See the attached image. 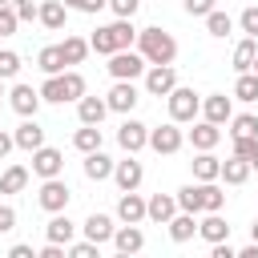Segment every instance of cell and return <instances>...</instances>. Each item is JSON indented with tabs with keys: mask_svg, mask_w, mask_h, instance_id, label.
Returning a JSON list of instances; mask_svg holds the SVG:
<instances>
[{
	"mask_svg": "<svg viewBox=\"0 0 258 258\" xmlns=\"http://www.w3.org/2000/svg\"><path fill=\"white\" fill-rule=\"evenodd\" d=\"M133 40H137L133 20L117 16L113 24H105V28H97V32L89 36V48H93V52H101V56H113V52H121V48H133Z\"/></svg>",
	"mask_w": 258,
	"mask_h": 258,
	"instance_id": "6da1fadb",
	"label": "cell"
},
{
	"mask_svg": "<svg viewBox=\"0 0 258 258\" xmlns=\"http://www.w3.org/2000/svg\"><path fill=\"white\" fill-rule=\"evenodd\" d=\"M137 52L149 60V64H173V56H177V40L165 32V28H141L137 32Z\"/></svg>",
	"mask_w": 258,
	"mask_h": 258,
	"instance_id": "7a4b0ae2",
	"label": "cell"
},
{
	"mask_svg": "<svg viewBox=\"0 0 258 258\" xmlns=\"http://www.w3.org/2000/svg\"><path fill=\"white\" fill-rule=\"evenodd\" d=\"M165 101H169V121H177V125H185V121H194L202 113V97L194 89H185V85H177Z\"/></svg>",
	"mask_w": 258,
	"mask_h": 258,
	"instance_id": "3957f363",
	"label": "cell"
},
{
	"mask_svg": "<svg viewBox=\"0 0 258 258\" xmlns=\"http://www.w3.org/2000/svg\"><path fill=\"white\" fill-rule=\"evenodd\" d=\"M145 56L141 52H133V48H121V52H113L109 56V77L113 81H133V77H141L145 73Z\"/></svg>",
	"mask_w": 258,
	"mask_h": 258,
	"instance_id": "277c9868",
	"label": "cell"
},
{
	"mask_svg": "<svg viewBox=\"0 0 258 258\" xmlns=\"http://www.w3.org/2000/svg\"><path fill=\"white\" fill-rule=\"evenodd\" d=\"M69 198H73V189H69L60 177H44V185H40V194H36L40 210H48V214H60V210H69Z\"/></svg>",
	"mask_w": 258,
	"mask_h": 258,
	"instance_id": "5b68a950",
	"label": "cell"
},
{
	"mask_svg": "<svg viewBox=\"0 0 258 258\" xmlns=\"http://www.w3.org/2000/svg\"><path fill=\"white\" fill-rule=\"evenodd\" d=\"M181 145H185V133L177 129V121L149 129V149H153V153H165V157H169V153H177Z\"/></svg>",
	"mask_w": 258,
	"mask_h": 258,
	"instance_id": "8992f818",
	"label": "cell"
},
{
	"mask_svg": "<svg viewBox=\"0 0 258 258\" xmlns=\"http://www.w3.org/2000/svg\"><path fill=\"white\" fill-rule=\"evenodd\" d=\"M173 89H177L173 64H149V73H145V93H149V97H169Z\"/></svg>",
	"mask_w": 258,
	"mask_h": 258,
	"instance_id": "52a82bcc",
	"label": "cell"
},
{
	"mask_svg": "<svg viewBox=\"0 0 258 258\" xmlns=\"http://www.w3.org/2000/svg\"><path fill=\"white\" fill-rule=\"evenodd\" d=\"M60 169H64V153L60 149H52V145H40V149H32V173L44 181V177H60Z\"/></svg>",
	"mask_w": 258,
	"mask_h": 258,
	"instance_id": "ba28073f",
	"label": "cell"
},
{
	"mask_svg": "<svg viewBox=\"0 0 258 258\" xmlns=\"http://www.w3.org/2000/svg\"><path fill=\"white\" fill-rule=\"evenodd\" d=\"M117 145H121L125 153H137V149H145V145H149V125H141V121L125 117V121H121V129H117Z\"/></svg>",
	"mask_w": 258,
	"mask_h": 258,
	"instance_id": "9c48e42d",
	"label": "cell"
},
{
	"mask_svg": "<svg viewBox=\"0 0 258 258\" xmlns=\"http://www.w3.org/2000/svg\"><path fill=\"white\" fill-rule=\"evenodd\" d=\"M105 101H109V113H133V105L141 97H137V85L133 81H113V89L105 93Z\"/></svg>",
	"mask_w": 258,
	"mask_h": 258,
	"instance_id": "30bf717a",
	"label": "cell"
},
{
	"mask_svg": "<svg viewBox=\"0 0 258 258\" xmlns=\"http://www.w3.org/2000/svg\"><path fill=\"white\" fill-rule=\"evenodd\" d=\"M8 105H12L20 117H36V109H40V89H32V85H12Z\"/></svg>",
	"mask_w": 258,
	"mask_h": 258,
	"instance_id": "8fae6325",
	"label": "cell"
},
{
	"mask_svg": "<svg viewBox=\"0 0 258 258\" xmlns=\"http://www.w3.org/2000/svg\"><path fill=\"white\" fill-rule=\"evenodd\" d=\"M202 113H206V121H214V125H230V117H234V97L210 93V97L202 101Z\"/></svg>",
	"mask_w": 258,
	"mask_h": 258,
	"instance_id": "7c38bea8",
	"label": "cell"
},
{
	"mask_svg": "<svg viewBox=\"0 0 258 258\" xmlns=\"http://www.w3.org/2000/svg\"><path fill=\"white\" fill-rule=\"evenodd\" d=\"M177 214V194H153L145 202V218L157 222V226H169V218Z\"/></svg>",
	"mask_w": 258,
	"mask_h": 258,
	"instance_id": "4fadbf2b",
	"label": "cell"
},
{
	"mask_svg": "<svg viewBox=\"0 0 258 258\" xmlns=\"http://www.w3.org/2000/svg\"><path fill=\"white\" fill-rule=\"evenodd\" d=\"M113 246H117V254H137V250L145 246V234H141V226H137V222H125V226H117V230H113Z\"/></svg>",
	"mask_w": 258,
	"mask_h": 258,
	"instance_id": "5bb4252c",
	"label": "cell"
},
{
	"mask_svg": "<svg viewBox=\"0 0 258 258\" xmlns=\"http://www.w3.org/2000/svg\"><path fill=\"white\" fill-rule=\"evenodd\" d=\"M141 177H145V169H141V161H133V153H129L125 161L113 165V181H117V189H137Z\"/></svg>",
	"mask_w": 258,
	"mask_h": 258,
	"instance_id": "9a60e30c",
	"label": "cell"
},
{
	"mask_svg": "<svg viewBox=\"0 0 258 258\" xmlns=\"http://www.w3.org/2000/svg\"><path fill=\"white\" fill-rule=\"evenodd\" d=\"M105 113H109V101L105 97H81L77 101V117H81V125H101L105 121Z\"/></svg>",
	"mask_w": 258,
	"mask_h": 258,
	"instance_id": "2e32d148",
	"label": "cell"
},
{
	"mask_svg": "<svg viewBox=\"0 0 258 258\" xmlns=\"http://www.w3.org/2000/svg\"><path fill=\"white\" fill-rule=\"evenodd\" d=\"M117 218H121V222H145V198H141L137 189H121Z\"/></svg>",
	"mask_w": 258,
	"mask_h": 258,
	"instance_id": "e0dca14e",
	"label": "cell"
},
{
	"mask_svg": "<svg viewBox=\"0 0 258 258\" xmlns=\"http://www.w3.org/2000/svg\"><path fill=\"white\" fill-rule=\"evenodd\" d=\"M81 230H85V238H89V242H97V246H101V242H113V230H117V226H113V218H109V214H89Z\"/></svg>",
	"mask_w": 258,
	"mask_h": 258,
	"instance_id": "ac0fdd59",
	"label": "cell"
},
{
	"mask_svg": "<svg viewBox=\"0 0 258 258\" xmlns=\"http://www.w3.org/2000/svg\"><path fill=\"white\" fill-rule=\"evenodd\" d=\"M12 137H16V145H20V149H28V153L44 145V129L36 125V117H24V121L16 125V133H12Z\"/></svg>",
	"mask_w": 258,
	"mask_h": 258,
	"instance_id": "d6986e66",
	"label": "cell"
},
{
	"mask_svg": "<svg viewBox=\"0 0 258 258\" xmlns=\"http://www.w3.org/2000/svg\"><path fill=\"white\" fill-rule=\"evenodd\" d=\"M113 157L109 153H101V149H93V153H85V177L89 181H105V177H113Z\"/></svg>",
	"mask_w": 258,
	"mask_h": 258,
	"instance_id": "ffe728a7",
	"label": "cell"
},
{
	"mask_svg": "<svg viewBox=\"0 0 258 258\" xmlns=\"http://www.w3.org/2000/svg\"><path fill=\"white\" fill-rule=\"evenodd\" d=\"M218 141H222V125H214V121H198L189 129V145L194 149H214Z\"/></svg>",
	"mask_w": 258,
	"mask_h": 258,
	"instance_id": "44dd1931",
	"label": "cell"
},
{
	"mask_svg": "<svg viewBox=\"0 0 258 258\" xmlns=\"http://www.w3.org/2000/svg\"><path fill=\"white\" fill-rule=\"evenodd\" d=\"M189 165H194V177H198V181H218V177H222V161H218L210 149H198V157H194Z\"/></svg>",
	"mask_w": 258,
	"mask_h": 258,
	"instance_id": "7402d4cb",
	"label": "cell"
},
{
	"mask_svg": "<svg viewBox=\"0 0 258 258\" xmlns=\"http://www.w3.org/2000/svg\"><path fill=\"white\" fill-rule=\"evenodd\" d=\"M198 234H202V238L214 246V242H226V238H230V226H226V218L214 210V214H206V218L198 222Z\"/></svg>",
	"mask_w": 258,
	"mask_h": 258,
	"instance_id": "603a6c76",
	"label": "cell"
},
{
	"mask_svg": "<svg viewBox=\"0 0 258 258\" xmlns=\"http://www.w3.org/2000/svg\"><path fill=\"white\" fill-rule=\"evenodd\" d=\"M64 16H69V4H64V0H44V4H40V16H36V20H40L44 28L60 32V28H64Z\"/></svg>",
	"mask_w": 258,
	"mask_h": 258,
	"instance_id": "cb8c5ba5",
	"label": "cell"
},
{
	"mask_svg": "<svg viewBox=\"0 0 258 258\" xmlns=\"http://www.w3.org/2000/svg\"><path fill=\"white\" fill-rule=\"evenodd\" d=\"M198 214H189V210H177L173 218H169V238L173 242H189L194 234H198V222H194Z\"/></svg>",
	"mask_w": 258,
	"mask_h": 258,
	"instance_id": "d4e9b609",
	"label": "cell"
},
{
	"mask_svg": "<svg viewBox=\"0 0 258 258\" xmlns=\"http://www.w3.org/2000/svg\"><path fill=\"white\" fill-rule=\"evenodd\" d=\"M36 64H40V73L44 77H56V73H64V52H60V44H44L40 48V56H36Z\"/></svg>",
	"mask_w": 258,
	"mask_h": 258,
	"instance_id": "484cf974",
	"label": "cell"
},
{
	"mask_svg": "<svg viewBox=\"0 0 258 258\" xmlns=\"http://www.w3.org/2000/svg\"><path fill=\"white\" fill-rule=\"evenodd\" d=\"M44 234H48V242L69 246V242H73V234H77V226H73V222H69V214L60 210V214H52V222L44 226Z\"/></svg>",
	"mask_w": 258,
	"mask_h": 258,
	"instance_id": "4316f807",
	"label": "cell"
},
{
	"mask_svg": "<svg viewBox=\"0 0 258 258\" xmlns=\"http://www.w3.org/2000/svg\"><path fill=\"white\" fill-rule=\"evenodd\" d=\"M254 56H258V36L238 40V48H234V69H238V73H250V69H254Z\"/></svg>",
	"mask_w": 258,
	"mask_h": 258,
	"instance_id": "83f0119b",
	"label": "cell"
},
{
	"mask_svg": "<svg viewBox=\"0 0 258 258\" xmlns=\"http://www.w3.org/2000/svg\"><path fill=\"white\" fill-rule=\"evenodd\" d=\"M246 177H250V161H246V157L234 153L230 161H222V181H226V185H242Z\"/></svg>",
	"mask_w": 258,
	"mask_h": 258,
	"instance_id": "f1b7e54d",
	"label": "cell"
},
{
	"mask_svg": "<svg viewBox=\"0 0 258 258\" xmlns=\"http://www.w3.org/2000/svg\"><path fill=\"white\" fill-rule=\"evenodd\" d=\"M101 125H81L77 133H73V145L81 149V153H93V149H101Z\"/></svg>",
	"mask_w": 258,
	"mask_h": 258,
	"instance_id": "f546056e",
	"label": "cell"
},
{
	"mask_svg": "<svg viewBox=\"0 0 258 258\" xmlns=\"http://www.w3.org/2000/svg\"><path fill=\"white\" fill-rule=\"evenodd\" d=\"M24 185H28V169L24 165H8L0 173V194H20Z\"/></svg>",
	"mask_w": 258,
	"mask_h": 258,
	"instance_id": "4dcf8cb0",
	"label": "cell"
},
{
	"mask_svg": "<svg viewBox=\"0 0 258 258\" xmlns=\"http://www.w3.org/2000/svg\"><path fill=\"white\" fill-rule=\"evenodd\" d=\"M234 97L246 101V105L258 101V73H254V69H250V73H238V81H234Z\"/></svg>",
	"mask_w": 258,
	"mask_h": 258,
	"instance_id": "1f68e13d",
	"label": "cell"
},
{
	"mask_svg": "<svg viewBox=\"0 0 258 258\" xmlns=\"http://www.w3.org/2000/svg\"><path fill=\"white\" fill-rule=\"evenodd\" d=\"M198 185H202V214H214V210L226 206V194H222L218 181H198Z\"/></svg>",
	"mask_w": 258,
	"mask_h": 258,
	"instance_id": "d6a6232c",
	"label": "cell"
},
{
	"mask_svg": "<svg viewBox=\"0 0 258 258\" xmlns=\"http://www.w3.org/2000/svg\"><path fill=\"white\" fill-rule=\"evenodd\" d=\"M60 52H64V60H69V64H81V60L89 56V40H85V36H64Z\"/></svg>",
	"mask_w": 258,
	"mask_h": 258,
	"instance_id": "836d02e7",
	"label": "cell"
},
{
	"mask_svg": "<svg viewBox=\"0 0 258 258\" xmlns=\"http://www.w3.org/2000/svg\"><path fill=\"white\" fill-rule=\"evenodd\" d=\"M177 210H189V214H202V185H181L177 189Z\"/></svg>",
	"mask_w": 258,
	"mask_h": 258,
	"instance_id": "e575fe53",
	"label": "cell"
},
{
	"mask_svg": "<svg viewBox=\"0 0 258 258\" xmlns=\"http://www.w3.org/2000/svg\"><path fill=\"white\" fill-rule=\"evenodd\" d=\"M230 137H258V117H254V113L230 117Z\"/></svg>",
	"mask_w": 258,
	"mask_h": 258,
	"instance_id": "d590c367",
	"label": "cell"
},
{
	"mask_svg": "<svg viewBox=\"0 0 258 258\" xmlns=\"http://www.w3.org/2000/svg\"><path fill=\"white\" fill-rule=\"evenodd\" d=\"M206 32H210V36H230V32H234V20H230L226 12L214 8V12L206 16Z\"/></svg>",
	"mask_w": 258,
	"mask_h": 258,
	"instance_id": "8d00e7d4",
	"label": "cell"
},
{
	"mask_svg": "<svg viewBox=\"0 0 258 258\" xmlns=\"http://www.w3.org/2000/svg\"><path fill=\"white\" fill-rule=\"evenodd\" d=\"M60 81H64V101H81V97H85V77H81L77 69L60 73Z\"/></svg>",
	"mask_w": 258,
	"mask_h": 258,
	"instance_id": "74e56055",
	"label": "cell"
},
{
	"mask_svg": "<svg viewBox=\"0 0 258 258\" xmlns=\"http://www.w3.org/2000/svg\"><path fill=\"white\" fill-rule=\"evenodd\" d=\"M40 101H48V105H64V81H60V73L48 77V81L40 85Z\"/></svg>",
	"mask_w": 258,
	"mask_h": 258,
	"instance_id": "f35d334b",
	"label": "cell"
},
{
	"mask_svg": "<svg viewBox=\"0 0 258 258\" xmlns=\"http://www.w3.org/2000/svg\"><path fill=\"white\" fill-rule=\"evenodd\" d=\"M20 77V56L12 48H0V81H16Z\"/></svg>",
	"mask_w": 258,
	"mask_h": 258,
	"instance_id": "ab89813d",
	"label": "cell"
},
{
	"mask_svg": "<svg viewBox=\"0 0 258 258\" xmlns=\"http://www.w3.org/2000/svg\"><path fill=\"white\" fill-rule=\"evenodd\" d=\"M20 28V16H16V8L12 4H0V36H12Z\"/></svg>",
	"mask_w": 258,
	"mask_h": 258,
	"instance_id": "60d3db41",
	"label": "cell"
},
{
	"mask_svg": "<svg viewBox=\"0 0 258 258\" xmlns=\"http://www.w3.org/2000/svg\"><path fill=\"white\" fill-rule=\"evenodd\" d=\"M12 8H16V16H20V24H28V20L40 16V4H36V0H12Z\"/></svg>",
	"mask_w": 258,
	"mask_h": 258,
	"instance_id": "b9f144b4",
	"label": "cell"
},
{
	"mask_svg": "<svg viewBox=\"0 0 258 258\" xmlns=\"http://www.w3.org/2000/svg\"><path fill=\"white\" fill-rule=\"evenodd\" d=\"M109 8H113V16L133 20V16H137V8H141V0H109Z\"/></svg>",
	"mask_w": 258,
	"mask_h": 258,
	"instance_id": "7bdbcfd3",
	"label": "cell"
},
{
	"mask_svg": "<svg viewBox=\"0 0 258 258\" xmlns=\"http://www.w3.org/2000/svg\"><path fill=\"white\" fill-rule=\"evenodd\" d=\"M238 24H242V32H246V36H258V4H250V8L238 16Z\"/></svg>",
	"mask_w": 258,
	"mask_h": 258,
	"instance_id": "ee69618b",
	"label": "cell"
},
{
	"mask_svg": "<svg viewBox=\"0 0 258 258\" xmlns=\"http://www.w3.org/2000/svg\"><path fill=\"white\" fill-rule=\"evenodd\" d=\"M97 250H101V246L89 242V238H85V242H69V254H73V258H97Z\"/></svg>",
	"mask_w": 258,
	"mask_h": 258,
	"instance_id": "f6af8a7d",
	"label": "cell"
},
{
	"mask_svg": "<svg viewBox=\"0 0 258 258\" xmlns=\"http://www.w3.org/2000/svg\"><path fill=\"white\" fill-rule=\"evenodd\" d=\"M234 153H238V157H246V161H250V157H254V153H258V137H234Z\"/></svg>",
	"mask_w": 258,
	"mask_h": 258,
	"instance_id": "bcb514c9",
	"label": "cell"
},
{
	"mask_svg": "<svg viewBox=\"0 0 258 258\" xmlns=\"http://www.w3.org/2000/svg\"><path fill=\"white\" fill-rule=\"evenodd\" d=\"M181 4H185V12H189V16H202V20L214 12V0H181Z\"/></svg>",
	"mask_w": 258,
	"mask_h": 258,
	"instance_id": "7dc6e473",
	"label": "cell"
},
{
	"mask_svg": "<svg viewBox=\"0 0 258 258\" xmlns=\"http://www.w3.org/2000/svg\"><path fill=\"white\" fill-rule=\"evenodd\" d=\"M8 230H16V210L0 206V234H8Z\"/></svg>",
	"mask_w": 258,
	"mask_h": 258,
	"instance_id": "c3c4849f",
	"label": "cell"
},
{
	"mask_svg": "<svg viewBox=\"0 0 258 258\" xmlns=\"http://www.w3.org/2000/svg\"><path fill=\"white\" fill-rule=\"evenodd\" d=\"M214 258H238V250L230 246V238L226 242H214Z\"/></svg>",
	"mask_w": 258,
	"mask_h": 258,
	"instance_id": "681fc988",
	"label": "cell"
},
{
	"mask_svg": "<svg viewBox=\"0 0 258 258\" xmlns=\"http://www.w3.org/2000/svg\"><path fill=\"white\" fill-rule=\"evenodd\" d=\"M12 145H16V137H12V133H4V129H0V161H4V157H8V153H12Z\"/></svg>",
	"mask_w": 258,
	"mask_h": 258,
	"instance_id": "f907efd6",
	"label": "cell"
},
{
	"mask_svg": "<svg viewBox=\"0 0 258 258\" xmlns=\"http://www.w3.org/2000/svg\"><path fill=\"white\" fill-rule=\"evenodd\" d=\"M101 8H109V0H85V4H81V12H89V16H97Z\"/></svg>",
	"mask_w": 258,
	"mask_h": 258,
	"instance_id": "816d5d0a",
	"label": "cell"
},
{
	"mask_svg": "<svg viewBox=\"0 0 258 258\" xmlns=\"http://www.w3.org/2000/svg\"><path fill=\"white\" fill-rule=\"evenodd\" d=\"M8 254H12V258H36V254H32V246H24V242H16Z\"/></svg>",
	"mask_w": 258,
	"mask_h": 258,
	"instance_id": "f5cc1de1",
	"label": "cell"
},
{
	"mask_svg": "<svg viewBox=\"0 0 258 258\" xmlns=\"http://www.w3.org/2000/svg\"><path fill=\"white\" fill-rule=\"evenodd\" d=\"M238 258H258V242H250L246 250H238Z\"/></svg>",
	"mask_w": 258,
	"mask_h": 258,
	"instance_id": "db71d44e",
	"label": "cell"
},
{
	"mask_svg": "<svg viewBox=\"0 0 258 258\" xmlns=\"http://www.w3.org/2000/svg\"><path fill=\"white\" fill-rule=\"evenodd\" d=\"M64 4H69V8H77V12H81V4H85V0H64Z\"/></svg>",
	"mask_w": 258,
	"mask_h": 258,
	"instance_id": "11a10c76",
	"label": "cell"
},
{
	"mask_svg": "<svg viewBox=\"0 0 258 258\" xmlns=\"http://www.w3.org/2000/svg\"><path fill=\"white\" fill-rule=\"evenodd\" d=\"M250 169H258V153H254V157H250Z\"/></svg>",
	"mask_w": 258,
	"mask_h": 258,
	"instance_id": "9f6ffc18",
	"label": "cell"
},
{
	"mask_svg": "<svg viewBox=\"0 0 258 258\" xmlns=\"http://www.w3.org/2000/svg\"><path fill=\"white\" fill-rule=\"evenodd\" d=\"M250 238H254V242H258V222H254V230H250Z\"/></svg>",
	"mask_w": 258,
	"mask_h": 258,
	"instance_id": "6f0895ef",
	"label": "cell"
},
{
	"mask_svg": "<svg viewBox=\"0 0 258 258\" xmlns=\"http://www.w3.org/2000/svg\"><path fill=\"white\" fill-rule=\"evenodd\" d=\"M254 73H258V56H254Z\"/></svg>",
	"mask_w": 258,
	"mask_h": 258,
	"instance_id": "680465c9",
	"label": "cell"
},
{
	"mask_svg": "<svg viewBox=\"0 0 258 258\" xmlns=\"http://www.w3.org/2000/svg\"><path fill=\"white\" fill-rule=\"evenodd\" d=\"M0 97H4V81H0Z\"/></svg>",
	"mask_w": 258,
	"mask_h": 258,
	"instance_id": "91938a15",
	"label": "cell"
},
{
	"mask_svg": "<svg viewBox=\"0 0 258 258\" xmlns=\"http://www.w3.org/2000/svg\"><path fill=\"white\" fill-rule=\"evenodd\" d=\"M0 4H12V0H0Z\"/></svg>",
	"mask_w": 258,
	"mask_h": 258,
	"instance_id": "94428289",
	"label": "cell"
}]
</instances>
